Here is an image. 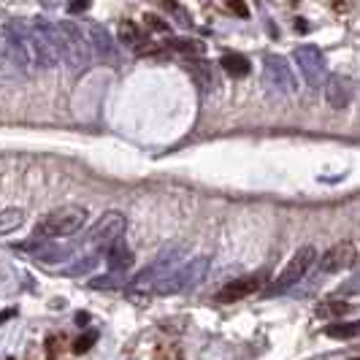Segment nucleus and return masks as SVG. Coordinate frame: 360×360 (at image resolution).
I'll return each instance as SVG.
<instances>
[{
	"label": "nucleus",
	"instance_id": "obj_1",
	"mask_svg": "<svg viewBox=\"0 0 360 360\" xmlns=\"http://www.w3.org/2000/svg\"><path fill=\"white\" fill-rule=\"evenodd\" d=\"M87 220H90V211L84 206H63V209L49 211L35 225V236L38 238H68L84 228Z\"/></svg>",
	"mask_w": 360,
	"mask_h": 360
},
{
	"label": "nucleus",
	"instance_id": "obj_2",
	"mask_svg": "<svg viewBox=\"0 0 360 360\" xmlns=\"http://www.w3.org/2000/svg\"><path fill=\"white\" fill-rule=\"evenodd\" d=\"M206 274H209V258H206V255H198V258L187 260L184 265L168 271L163 279H160V285L155 287V293L158 295L187 293V290L198 287V285L206 279Z\"/></svg>",
	"mask_w": 360,
	"mask_h": 360
},
{
	"label": "nucleus",
	"instance_id": "obj_7",
	"mask_svg": "<svg viewBox=\"0 0 360 360\" xmlns=\"http://www.w3.org/2000/svg\"><path fill=\"white\" fill-rule=\"evenodd\" d=\"M125 217L120 211H106L93 228L87 230V238H84V247L90 249H108L114 241H120L122 230H125Z\"/></svg>",
	"mask_w": 360,
	"mask_h": 360
},
{
	"label": "nucleus",
	"instance_id": "obj_21",
	"mask_svg": "<svg viewBox=\"0 0 360 360\" xmlns=\"http://www.w3.org/2000/svg\"><path fill=\"white\" fill-rule=\"evenodd\" d=\"M352 306L344 303V301H328V303H320L317 306V317H344Z\"/></svg>",
	"mask_w": 360,
	"mask_h": 360
},
{
	"label": "nucleus",
	"instance_id": "obj_15",
	"mask_svg": "<svg viewBox=\"0 0 360 360\" xmlns=\"http://www.w3.org/2000/svg\"><path fill=\"white\" fill-rule=\"evenodd\" d=\"M220 66H222V70H225L228 76H233V79H244V76H249V70H252L249 60H247L244 55H233V52L222 55Z\"/></svg>",
	"mask_w": 360,
	"mask_h": 360
},
{
	"label": "nucleus",
	"instance_id": "obj_30",
	"mask_svg": "<svg viewBox=\"0 0 360 360\" xmlns=\"http://www.w3.org/2000/svg\"><path fill=\"white\" fill-rule=\"evenodd\" d=\"M355 360H360V358H355Z\"/></svg>",
	"mask_w": 360,
	"mask_h": 360
},
{
	"label": "nucleus",
	"instance_id": "obj_24",
	"mask_svg": "<svg viewBox=\"0 0 360 360\" xmlns=\"http://www.w3.org/2000/svg\"><path fill=\"white\" fill-rule=\"evenodd\" d=\"M98 265V258H87V260H79L76 265H70L66 274L68 276H79V274H90L93 268Z\"/></svg>",
	"mask_w": 360,
	"mask_h": 360
},
{
	"label": "nucleus",
	"instance_id": "obj_22",
	"mask_svg": "<svg viewBox=\"0 0 360 360\" xmlns=\"http://www.w3.org/2000/svg\"><path fill=\"white\" fill-rule=\"evenodd\" d=\"M125 282H128V274H122V271H111L108 276H98V279H93V287L114 290V287H122Z\"/></svg>",
	"mask_w": 360,
	"mask_h": 360
},
{
	"label": "nucleus",
	"instance_id": "obj_23",
	"mask_svg": "<svg viewBox=\"0 0 360 360\" xmlns=\"http://www.w3.org/2000/svg\"><path fill=\"white\" fill-rule=\"evenodd\" d=\"M95 341H98V330H87V333H82V336L73 341V352H76V355H84L87 350L95 347Z\"/></svg>",
	"mask_w": 360,
	"mask_h": 360
},
{
	"label": "nucleus",
	"instance_id": "obj_29",
	"mask_svg": "<svg viewBox=\"0 0 360 360\" xmlns=\"http://www.w3.org/2000/svg\"><path fill=\"white\" fill-rule=\"evenodd\" d=\"M76 323H79V325H87V323H90V314H87V312H79V314H76Z\"/></svg>",
	"mask_w": 360,
	"mask_h": 360
},
{
	"label": "nucleus",
	"instance_id": "obj_18",
	"mask_svg": "<svg viewBox=\"0 0 360 360\" xmlns=\"http://www.w3.org/2000/svg\"><path fill=\"white\" fill-rule=\"evenodd\" d=\"M328 339H339V341H347V339H358L360 336V320L352 323H330L325 325Z\"/></svg>",
	"mask_w": 360,
	"mask_h": 360
},
{
	"label": "nucleus",
	"instance_id": "obj_17",
	"mask_svg": "<svg viewBox=\"0 0 360 360\" xmlns=\"http://www.w3.org/2000/svg\"><path fill=\"white\" fill-rule=\"evenodd\" d=\"M25 217H28V214H25V209H17V206L3 209V211H0V236H6V233H11V230L22 228Z\"/></svg>",
	"mask_w": 360,
	"mask_h": 360
},
{
	"label": "nucleus",
	"instance_id": "obj_28",
	"mask_svg": "<svg viewBox=\"0 0 360 360\" xmlns=\"http://www.w3.org/2000/svg\"><path fill=\"white\" fill-rule=\"evenodd\" d=\"M14 314H17V309H6V312H0V323H8Z\"/></svg>",
	"mask_w": 360,
	"mask_h": 360
},
{
	"label": "nucleus",
	"instance_id": "obj_20",
	"mask_svg": "<svg viewBox=\"0 0 360 360\" xmlns=\"http://www.w3.org/2000/svg\"><path fill=\"white\" fill-rule=\"evenodd\" d=\"M165 46L168 49H173V52H182V55H203V44L196 41V38H168L165 41Z\"/></svg>",
	"mask_w": 360,
	"mask_h": 360
},
{
	"label": "nucleus",
	"instance_id": "obj_27",
	"mask_svg": "<svg viewBox=\"0 0 360 360\" xmlns=\"http://www.w3.org/2000/svg\"><path fill=\"white\" fill-rule=\"evenodd\" d=\"M90 3H93V0H68V11H70V14H82V11L90 8Z\"/></svg>",
	"mask_w": 360,
	"mask_h": 360
},
{
	"label": "nucleus",
	"instance_id": "obj_4",
	"mask_svg": "<svg viewBox=\"0 0 360 360\" xmlns=\"http://www.w3.org/2000/svg\"><path fill=\"white\" fill-rule=\"evenodd\" d=\"M314 260H317V249H314V247H301L293 258H290V263L285 265V271L274 279V285L265 290V295H268V298H276V295L287 293L293 285H298V282L309 274V268L314 265Z\"/></svg>",
	"mask_w": 360,
	"mask_h": 360
},
{
	"label": "nucleus",
	"instance_id": "obj_9",
	"mask_svg": "<svg viewBox=\"0 0 360 360\" xmlns=\"http://www.w3.org/2000/svg\"><path fill=\"white\" fill-rule=\"evenodd\" d=\"M355 260H358V247L352 241H339L328 252H323V258H320V274L347 271V268L355 265Z\"/></svg>",
	"mask_w": 360,
	"mask_h": 360
},
{
	"label": "nucleus",
	"instance_id": "obj_25",
	"mask_svg": "<svg viewBox=\"0 0 360 360\" xmlns=\"http://www.w3.org/2000/svg\"><path fill=\"white\" fill-rule=\"evenodd\" d=\"M144 22H146V28H149V30H155V33H168V30H171V25L163 22L158 14H146V17H144Z\"/></svg>",
	"mask_w": 360,
	"mask_h": 360
},
{
	"label": "nucleus",
	"instance_id": "obj_6",
	"mask_svg": "<svg viewBox=\"0 0 360 360\" xmlns=\"http://www.w3.org/2000/svg\"><path fill=\"white\" fill-rule=\"evenodd\" d=\"M295 57V66L301 70V76H303V82L309 84V87H323L328 79V70H325V57H323V52L314 46V44H303V46H295L293 52Z\"/></svg>",
	"mask_w": 360,
	"mask_h": 360
},
{
	"label": "nucleus",
	"instance_id": "obj_12",
	"mask_svg": "<svg viewBox=\"0 0 360 360\" xmlns=\"http://www.w3.org/2000/svg\"><path fill=\"white\" fill-rule=\"evenodd\" d=\"M90 44H93V52L103 57V60H111V63H117L120 60V49H117V44H114V38L111 33L106 30V28H100V25H90Z\"/></svg>",
	"mask_w": 360,
	"mask_h": 360
},
{
	"label": "nucleus",
	"instance_id": "obj_26",
	"mask_svg": "<svg viewBox=\"0 0 360 360\" xmlns=\"http://www.w3.org/2000/svg\"><path fill=\"white\" fill-rule=\"evenodd\" d=\"M225 3H228L230 11H236L241 19H247V17H249V8H247V3H244V0H225Z\"/></svg>",
	"mask_w": 360,
	"mask_h": 360
},
{
	"label": "nucleus",
	"instance_id": "obj_8",
	"mask_svg": "<svg viewBox=\"0 0 360 360\" xmlns=\"http://www.w3.org/2000/svg\"><path fill=\"white\" fill-rule=\"evenodd\" d=\"M263 70H265V82L276 95H295L298 90V79L290 70V63L279 55H265L263 60Z\"/></svg>",
	"mask_w": 360,
	"mask_h": 360
},
{
	"label": "nucleus",
	"instance_id": "obj_14",
	"mask_svg": "<svg viewBox=\"0 0 360 360\" xmlns=\"http://www.w3.org/2000/svg\"><path fill=\"white\" fill-rule=\"evenodd\" d=\"M106 263H108V268L111 271H122V274H128L133 268V263H135V255H133V249L120 238V241H114L108 249H106Z\"/></svg>",
	"mask_w": 360,
	"mask_h": 360
},
{
	"label": "nucleus",
	"instance_id": "obj_11",
	"mask_svg": "<svg viewBox=\"0 0 360 360\" xmlns=\"http://www.w3.org/2000/svg\"><path fill=\"white\" fill-rule=\"evenodd\" d=\"M323 87H325L328 103H330L333 108H347V106H350V100H352V82H350L347 76L333 73V76H328Z\"/></svg>",
	"mask_w": 360,
	"mask_h": 360
},
{
	"label": "nucleus",
	"instance_id": "obj_10",
	"mask_svg": "<svg viewBox=\"0 0 360 360\" xmlns=\"http://www.w3.org/2000/svg\"><path fill=\"white\" fill-rule=\"evenodd\" d=\"M263 285H265V274H244V276H238V279H233L228 282L222 290H220V301L222 303H233V301H241V298H249V295H255L258 290H263Z\"/></svg>",
	"mask_w": 360,
	"mask_h": 360
},
{
	"label": "nucleus",
	"instance_id": "obj_3",
	"mask_svg": "<svg viewBox=\"0 0 360 360\" xmlns=\"http://www.w3.org/2000/svg\"><path fill=\"white\" fill-rule=\"evenodd\" d=\"M57 38H60V55L73 70L87 68L93 63V44L90 35H84V30L73 22H60L57 25Z\"/></svg>",
	"mask_w": 360,
	"mask_h": 360
},
{
	"label": "nucleus",
	"instance_id": "obj_13",
	"mask_svg": "<svg viewBox=\"0 0 360 360\" xmlns=\"http://www.w3.org/2000/svg\"><path fill=\"white\" fill-rule=\"evenodd\" d=\"M120 41L133 49L135 55H146V52H152V44H149V35L144 33L138 25H133V22H122L120 25Z\"/></svg>",
	"mask_w": 360,
	"mask_h": 360
},
{
	"label": "nucleus",
	"instance_id": "obj_5",
	"mask_svg": "<svg viewBox=\"0 0 360 360\" xmlns=\"http://www.w3.org/2000/svg\"><path fill=\"white\" fill-rule=\"evenodd\" d=\"M179 255H182L179 247H168V249H163V255L152 263L149 268H144L135 279H131L128 287H131L133 293H155V287L160 285V279H163L168 271H173V263L179 260Z\"/></svg>",
	"mask_w": 360,
	"mask_h": 360
},
{
	"label": "nucleus",
	"instance_id": "obj_16",
	"mask_svg": "<svg viewBox=\"0 0 360 360\" xmlns=\"http://www.w3.org/2000/svg\"><path fill=\"white\" fill-rule=\"evenodd\" d=\"M187 70L193 73V79L200 84V90H214L217 87V73H214V68L209 66V63H203V60L187 63Z\"/></svg>",
	"mask_w": 360,
	"mask_h": 360
},
{
	"label": "nucleus",
	"instance_id": "obj_19",
	"mask_svg": "<svg viewBox=\"0 0 360 360\" xmlns=\"http://www.w3.org/2000/svg\"><path fill=\"white\" fill-rule=\"evenodd\" d=\"M22 249H30L35 258H44V260H63L68 255V249H60L55 244H46V241H30V244H22Z\"/></svg>",
	"mask_w": 360,
	"mask_h": 360
}]
</instances>
